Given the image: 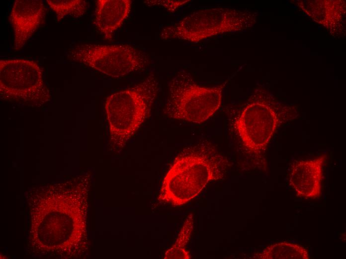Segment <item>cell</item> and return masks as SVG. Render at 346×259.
<instances>
[{"mask_svg":"<svg viewBox=\"0 0 346 259\" xmlns=\"http://www.w3.org/2000/svg\"><path fill=\"white\" fill-rule=\"evenodd\" d=\"M223 157L211 148L187 150L178 155L162 184L158 200L174 207L196 197L213 180L223 175Z\"/></svg>","mask_w":346,"mask_h":259,"instance_id":"obj_1","label":"cell"},{"mask_svg":"<svg viewBox=\"0 0 346 259\" xmlns=\"http://www.w3.org/2000/svg\"><path fill=\"white\" fill-rule=\"evenodd\" d=\"M193 215L190 213L186 217L173 245L166 252L164 259H189L190 252L186 249L193 229Z\"/></svg>","mask_w":346,"mask_h":259,"instance_id":"obj_12","label":"cell"},{"mask_svg":"<svg viewBox=\"0 0 346 259\" xmlns=\"http://www.w3.org/2000/svg\"><path fill=\"white\" fill-rule=\"evenodd\" d=\"M50 8L54 12L57 20L66 17H81L86 11L88 3L84 0H47Z\"/></svg>","mask_w":346,"mask_h":259,"instance_id":"obj_13","label":"cell"},{"mask_svg":"<svg viewBox=\"0 0 346 259\" xmlns=\"http://www.w3.org/2000/svg\"><path fill=\"white\" fill-rule=\"evenodd\" d=\"M226 83L213 87L201 86L190 73L180 71L170 82L164 113L172 119L196 124L204 122L220 107Z\"/></svg>","mask_w":346,"mask_h":259,"instance_id":"obj_4","label":"cell"},{"mask_svg":"<svg viewBox=\"0 0 346 259\" xmlns=\"http://www.w3.org/2000/svg\"><path fill=\"white\" fill-rule=\"evenodd\" d=\"M255 13L248 10L223 7L206 8L165 27L160 37L164 40L197 43L210 37L250 27L255 23Z\"/></svg>","mask_w":346,"mask_h":259,"instance_id":"obj_3","label":"cell"},{"mask_svg":"<svg viewBox=\"0 0 346 259\" xmlns=\"http://www.w3.org/2000/svg\"><path fill=\"white\" fill-rule=\"evenodd\" d=\"M190 0H147L144 2L148 6L159 5L162 6L170 11H174L178 7L188 2Z\"/></svg>","mask_w":346,"mask_h":259,"instance_id":"obj_14","label":"cell"},{"mask_svg":"<svg viewBox=\"0 0 346 259\" xmlns=\"http://www.w3.org/2000/svg\"><path fill=\"white\" fill-rule=\"evenodd\" d=\"M45 7L41 0H16L9 19L14 32L13 49L22 48L38 29L45 16Z\"/></svg>","mask_w":346,"mask_h":259,"instance_id":"obj_8","label":"cell"},{"mask_svg":"<svg viewBox=\"0 0 346 259\" xmlns=\"http://www.w3.org/2000/svg\"><path fill=\"white\" fill-rule=\"evenodd\" d=\"M67 56L70 61L113 78L144 70L150 64L143 51L128 44H79L69 50Z\"/></svg>","mask_w":346,"mask_h":259,"instance_id":"obj_5","label":"cell"},{"mask_svg":"<svg viewBox=\"0 0 346 259\" xmlns=\"http://www.w3.org/2000/svg\"><path fill=\"white\" fill-rule=\"evenodd\" d=\"M277 123L274 110L266 103L258 101L244 108L234 126L245 147L252 152L259 153L266 148Z\"/></svg>","mask_w":346,"mask_h":259,"instance_id":"obj_7","label":"cell"},{"mask_svg":"<svg viewBox=\"0 0 346 259\" xmlns=\"http://www.w3.org/2000/svg\"><path fill=\"white\" fill-rule=\"evenodd\" d=\"M254 259H308L307 250L303 247L287 242L270 245L256 253Z\"/></svg>","mask_w":346,"mask_h":259,"instance_id":"obj_11","label":"cell"},{"mask_svg":"<svg viewBox=\"0 0 346 259\" xmlns=\"http://www.w3.org/2000/svg\"><path fill=\"white\" fill-rule=\"evenodd\" d=\"M326 155L313 159L300 160L293 165L289 176V182L297 195L314 199L321 194L323 165Z\"/></svg>","mask_w":346,"mask_h":259,"instance_id":"obj_9","label":"cell"},{"mask_svg":"<svg viewBox=\"0 0 346 259\" xmlns=\"http://www.w3.org/2000/svg\"><path fill=\"white\" fill-rule=\"evenodd\" d=\"M130 0H98L96 2L94 25L105 39L111 40L113 34L128 16Z\"/></svg>","mask_w":346,"mask_h":259,"instance_id":"obj_10","label":"cell"},{"mask_svg":"<svg viewBox=\"0 0 346 259\" xmlns=\"http://www.w3.org/2000/svg\"><path fill=\"white\" fill-rule=\"evenodd\" d=\"M154 74L142 82L109 96L105 103L110 142L120 150L149 116L158 92Z\"/></svg>","mask_w":346,"mask_h":259,"instance_id":"obj_2","label":"cell"},{"mask_svg":"<svg viewBox=\"0 0 346 259\" xmlns=\"http://www.w3.org/2000/svg\"><path fill=\"white\" fill-rule=\"evenodd\" d=\"M0 95L4 100L39 106L51 98L38 64L20 58L0 60Z\"/></svg>","mask_w":346,"mask_h":259,"instance_id":"obj_6","label":"cell"}]
</instances>
